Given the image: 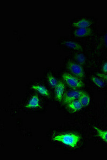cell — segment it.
Returning a JSON list of instances; mask_svg holds the SVG:
<instances>
[{"label":"cell","mask_w":107,"mask_h":160,"mask_svg":"<svg viewBox=\"0 0 107 160\" xmlns=\"http://www.w3.org/2000/svg\"><path fill=\"white\" fill-rule=\"evenodd\" d=\"M31 88L32 89L35 90L42 96L49 98H51V93L44 86H41L40 84H36V85H33L31 86Z\"/></svg>","instance_id":"cell-7"},{"label":"cell","mask_w":107,"mask_h":160,"mask_svg":"<svg viewBox=\"0 0 107 160\" xmlns=\"http://www.w3.org/2000/svg\"><path fill=\"white\" fill-rule=\"evenodd\" d=\"M83 92V91H79L77 90H72L70 91H67L64 93L63 99H62V102L64 105H67L69 102H72L73 100L78 99L80 96Z\"/></svg>","instance_id":"cell-4"},{"label":"cell","mask_w":107,"mask_h":160,"mask_svg":"<svg viewBox=\"0 0 107 160\" xmlns=\"http://www.w3.org/2000/svg\"><path fill=\"white\" fill-rule=\"evenodd\" d=\"M74 34L77 37H87L92 34V31L88 28H80L74 31Z\"/></svg>","instance_id":"cell-9"},{"label":"cell","mask_w":107,"mask_h":160,"mask_svg":"<svg viewBox=\"0 0 107 160\" xmlns=\"http://www.w3.org/2000/svg\"><path fill=\"white\" fill-rule=\"evenodd\" d=\"M47 78L48 82L49 83L51 87L53 88H55L56 87L57 84L58 83V81L57 80L56 78L53 77L51 73H49L48 74Z\"/></svg>","instance_id":"cell-15"},{"label":"cell","mask_w":107,"mask_h":160,"mask_svg":"<svg viewBox=\"0 0 107 160\" xmlns=\"http://www.w3.org/2000/svg\"><path fill=\"white\" fill-rule=\"evenodd\" d=\"M93 128L96 131L98 136L102 140L107 143V130L101 129L95 126H93Z\"/></svg>","instance_id":"cell-12"},{"label":"cell","mask_w":107,"mask_h":160,"mask_svg":"<svg viewBox=\"0 0 107 160\" xmlns=\"http://www.w3.org/2000/svg\"><path fill=\"white\" fill-rule=\"evenodd\" d=\"M54 141L60 142L64 145L68 146L70 148H74L80 142V137L74 133H63L55 135L53 137Z\"/></svg>","instance_id":"cell-1"},{"label":"cell","mask_w":107,"mask_h":160,"mask_svg":"<svg viewBox=\"0 0 107 160\" xmlns=\"http://www.w3.org/2000/svg\"><path fill=\"white\" fill-rule=\"evenodd\" d=\"M67 108L69 109V111H71L72 112H76L77 111H80V109L83 108V106L78 99V100L76 99L67 104Z\"/></svg>","instance_id":"cell-10"},{"label":"cell","mask_w":107,"mask_h":160,"mask_svg":"<svg viewBox=\"0 0 107 160\" xmlns=\"http://www.w3.org/2000/svg\"><path fill=\"white\" fill-rule=\"evenodd\" d=\"M96 75L101 78L102 80H104V81H107V74H104L103 73H96Z\"/></svg>","instance_id":"cell-17"},{"label":"cell","mask_w":107,"mask_h":160,"mask_svg":"<svg viewBox=\"0 0 107 160\" xmlns=\"http://www.w3.org/2000/svg\"><path fill=\"white\" fill-rule=\"evenodd\" d=\"M40 106V100L38 95H33L25 107L27 108H35Z\"/></svg>","instance_id":"cell-8"},{"label":"cell","mask_w":107,"mask_h":160,"mask_svg":"<svg viewBox=\"0 0 107 160\" xmlns=\"http://www.w3.org/2000/svg\"><path fill=\"white\" fill-rule=\"evenodd\" d=\"M74 58L80 65H83L85 64L86 62L85 57L83 53H76L74 56Z\"/></svg>","instance_id":"cell-16"},{"label":"cell","mask_w":107,"mask_h":160,"mask_svg":"<svg viewBox=\"0 0 107 160\" xmlns=\"http://www.w3.org/2000/svg\"><path fill=\"white\" fill-rule=\"evenodd\" d=\"M102 71L103 72V73L104 74H107V62H105L104 63L102 66Z\"/></svg>","instance_id":"cell-18"},{"label":"cell","mask_w":107,"mask_h":160,"mask_svg":"<svg viewBox=\"0 0 107 160\" xmlns=\"http://www.w3.org/2000/svg\"><path fill=\"white\" fill-rule=\"evenodd\" d=\"M104 40L105 45H106L107 47V33L105 34L104 37Z\"/></svg>","instance_id":"cell-19"},{"label":"cell","mask_w":107,"mask_h":160,"mask_svg":"<svg viewBox=\"0 0 107 160\" xmlns=\"http://www.w3.org/2000/svg\"><path fill=\"white\" fill-rule=\"evenodd\" d=\"M63 44L67 46V47L70 48L71 49L76 50H82V46L74 41H67L64 42Z\"/></svg>","instance_id":"cell-13"},{"label":"cell","mask_w":107,"mask_h":160,"mask_svg":"<svg viewBox=\"0 0 107 160\" xmlns=\"http://www.w3.org/2000/svg\"><path fill=\"white\" fill-rule=\"evenodd\" d=\"M62 78L67 86L73 90L80 89L85 86V83L80 78L69 73H63L62 74Z\"/></svg>","instance_id":"cell-2"},{"label":"cell","mask_w":107,"mask_h":160,"mask_svg":"<svg viewBox=\"0 0 107 160\" xmlns=\"http://www.w3.org/2000/svg\"><path fill=\"white\" fill-rule=\"evenodd\" d=\"M91 80L97 87H98L100 88H103L105 86V82L101 78L100 79L98 77L93 75L91 77Z\"/></svg>","instance_id":"cell-14"},{"label":"cell","mask_w":107,"mask_h":160,"mask_svg":"<svg viewBox=\"0 0 107 160\" xmlns=\"http://www.w3.org/2000/svg\"><path fill=\"white\" fill-rule=\"evenodd\" d=\"M67 69L75 77L82 79L85 77L83 68L80 64H77L73 62H68L67 64Z\"/></svg>","instance_id":"cell-3"},{"label":"cell","mask_w":107,"mask_h":160,"mask_svg":"<svg viewBox=\"0 0 107 160\" xmlns=\"http://www.w3.org/2000/svg\"><path fill=\"white\" fill-rule=\"evenodd\" d=\"M92 24V22L91 20L87 19H81L78 21L73 22L72 26L74 28H87Z\"/></svg>","instance_id":"cell-6"},{"label":"cell","mask_w":107,"mask_h":160,"mask_svg":"<svg viewBox=\"0 0 107 160\" xmlns=\"http://www.w3.org/2000/svg\"><path fill=\"white\" fill-rule=\"evenodd\" d=\"M65 84L62 80L58 81V83L56 87L55 88V100L58 102L62 101L63 97L65 90Z\"/></svg>","instance_id":"cell-5"},{"label":"cell","mask_w":107,"mask_h":160,"mask_svg":"<svg viewBox=\"0 0 107 160\" xmlns=\"http://www.w3.org/2000/svg\"><path fill=\"white\" fill-rule=\"evenodd\" d=\"M78 100L80 102V104H82L83 108L86 107L88 105L90 102V97L89 95L87 93L83 92L82 93L80 97L78 99Z\"/></svg>","instance_id":"cell-11"}]
</instances>
